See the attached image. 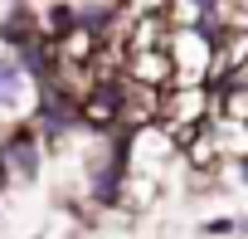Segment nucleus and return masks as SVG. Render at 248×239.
I'll list each match as a JSON object with an SVG mask.
<instances>
[{
  "mask_svg": "<svg viewBox=\"0 0 248 239\" xmlns=\"http://www.w3.org/2000/svg\"><path fill=\"white\" fill-rule=\"evenodd\" d=\"M127 78L132 83H146V88H170L175 83L170 54L166 49H127Z\"/></svg>",
  "mask_w": 248,
  "mask_h": 239,
  "instance_id": "obj_4",
  "label": "nucleus"
},
{
  "mask_svg": "<svg viewBox=\"0 0 248 239\" xmlns=\"http://www.w3.org/2000/svg\"><path fill=\"white\" fill-rule=\"evenodd\" d=\"M34 176H39V137H34V127H15L0 142V186L34 181Z\"/></svg>",
  "mask_w": 248,
  "mask_h": 239,
  "instance_id": "obj_3",
  "label": "nucleus"
},
{
  "mask_svg": "<svg viewBox=\"0 0 248 239\" xmlns=\"http://www.w3.org/2000/svg\"><path fill=\"white\" fill-rule=\"evenodd\" d=\"M209 112H214V93L204 83H170L161 93V127L180 142L209 127Z\"/></svg>",
  "mask_w": 248,
  "mask_h": 239,
  "instance_id": "obj_1",
  "label": "nucleus"
},
{
  "mask_svg": "<svg viewBox=\"0 0 248 239\" xmlns=\"http://www.w3.org/2000/svg\"><path fill=\"white\" fill-rule=\"evenodd\" d=\"M30 93V73L20 59H0V112H20Z\"/></svg>",
  "mask_w": 248,
  "mask_h": 239,
  "instance_id": "obj_5",
  "label": "nucleus"
},
{
  "mask_svg": "<svg viewBox=\"0 0 248 239\" xmlns=\"http://www.w3.org/2000/svg\"><path fill=\"white\" fill-rule=\"evenodd\" d=\"M166 54H170V68H175V83H204L214 73V59H219V44L204 25H180L170 30L166 39Z\"/></svg>",
  "mask_w": 248,
  "mask_h": 239,
  "instance_id": "obj_2",
  "label": "nucleus"
},
{
  "mask_svg": "<svg viewBox=\"0 0 248 239\" xmlns=\"http://www.w3.org/2000/svg\"><path fill=\"white\" fill-rule=\"evenodd\" d=\"M229 229H238V224H233V220H209V224H204V234H229Z\"/></svg>",
  "mask_w": 248,
  "mask_h": 239,
  "instance_id": "obj_6",
  "label": "nucleus"
}]
</instances>
